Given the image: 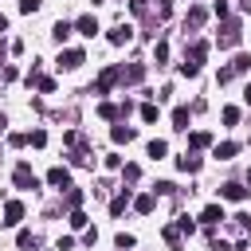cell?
I'll list each match as a JSON object with an SVG mask.
<instances>
[{
    "label": "cell",
    "instance_id": "9a60e30c",
    "mask_svg": "<svg viewBox=\"0 0 251 251\" xmlns=\"http://www.w3.org/2000/svg\"><path fill=\"white\" fill-rule=\"evenodd\" d=\"M204 20H208V12H204V8H188V16H184V27H204Z\"/></svg>",
    "mask_w": 251,
    "mask_h": 251
},
{
    "label": "cell",
    "instance_id": "52a82bcc",
    "mask_svg": "<svg viewBox=\"0 0 251 251\" xmlns=\"http://www.w3.org/2000/svg\"><path fill=\"white\" fill-rule=\"evenodd\" d=\"M224 220H227V216H224L220 204H208V208L200 212V224H204V227H216V224H224Z\"/></svg>",
    "mask_w": 251,
    "mask_h": 251
},
{
    "label": "cell",
    "instance_id": "484cf974",
    "mask_svg": "<svg viewBox=\"0 0 251 251\" xmlns=\"http://www.w3.org/2000/svg\"><path fill=\"white\" fill-rule=\"evenodd\" d=\"M239 122V106H224V126H235Z\"/></svg>",
    "mask_w": 251,
    "mask_h": 251
},
{
    "label": "cell",
    "instance_id": "836d02e7",
    "mask_svg": "<svg viewBox=\"0 0 251 251\" xmlns=\"http://www.w3.org/2000/svg\"><path fill=\"white\" fill-rule=\"evenodd\" d=\"M86 224H90V220H86V216L75 208V212H71V227H86Z\"/></svg>",
    "mask_w": 251,
    "mask_h": 251
},
{
    "label": "cell",
    "instance_id": "d4e9b609",
    "mask_svg": "<svg viewBox=\"0 0 251 251\" xmlns=\"http://www.w3.org/2000/svg\"><path fill=\"white\" fill-rule=\"evenodd\" d=\"M165 243H169V247H180V227H176V224L165 227Z\"/></svg>",
    "mask_w": 251,
    "mask_h": 251
},
{
    "label": "cell",
    "instance_id": "9c48e42d",
    "mask_svg": "<svg viewBox=\"0 0 251 251\" xmlns=\"http://www.w3.org/2000/svg\"><path fill=\"white\" fill-rule=\"evenodd\" d=\"M118 78H122V82H129V86H137V82L145 78V67H141V63H133V67H126V71H118Z\"/></svg>",
    "mask_w": 251,
    "mask_h": 251
},
{
    "label": "cell",
    "instance_id": "e575fe53",
    "mask_svg": "<svg viewBox=\"0 0 251 251\" xmlns=\"http://www.w3.org/2000/svg\"><path fill=\"white\" fill-rule=\"evenodd\" d=\"M129 12H133V16H145L149 4H145V0H129Z\"/></svg>",
    "mask_w": 251,
    "mask_h": 251
},
{
    "label": "cell",
    "instance_id": "83f0119b",
    "mask_svg": "<svg viewBox=\"0 0 251 251\" xmlns=\"http://www.w3.org/2000/svg\"><path fill=\"white\" fill-rule=\"evenodd\" d=\"M114 243H118V247H122V251H126V247H133V243H137V239H133V235H129V231H118V235H114Z\"/></svg>",
    "mask_w": 251,
    "mask_h": 251
},
{
    "label": "cell",
    "instance_id": "d6a6232c",
    "mask_svg": "<svg viewBox=\"0 0 251 251\" xmlns=\"http://www.w3.org/2000/svg\"><path fill=\"white\" fill-rule=\"evenodd\" d=\"M153 59L165 63V59H169V43H157V47H153Z\"/></svg>",
    "mask_w": 251,
    "mask_h": 251
},
{
    "label": "cell",
    "instance_id": "cb8c5ba5",
    "mask_svg": "<svg viewBox=\"0 0 251 251\" xmlns=\"http://www.w3.org/2000/svg\"><path fill=\"white\" fill-rule=\"evenodd\" d=\"M82 196H86V192H82V188H71V192H67V208H71V212H75V208H78V204H82Z\"/></svg>",
    "mask_w": 251,
    "mask_h": 251
},
{
    "label": "cell",
    "instance_id": "7a4b0ae2",
    "mask_svg": "<svg viewBox=\"0 0 251 251\" xmlns=\"http://www.w3.org/2000/svg\"><path fill=\"white\" fill-rule=\"evenodd\" d=\"M239 35H243V24H239V20H227V24L220 27V47H235Z\"/></svg>",
    "mask_w": 251,
    "mask_h": 251
},
{
    "label": "cell",
    "instance_id": "74e56055",
    "mask_svg": "<svg viewBox=\"0 0 251 251\" xmlns=\"http://www.w3.org/2000/svg\"><path fill=\"white\" fill-rule=\"evenodd\" d=\"M231 78H235V75H231V67H220V75H216V82L224 86V82H231Z\"/></svg>",
    "mask_w": 251,
    "mask_h": 251
},
{
    "label": "cell",
    "instance_id": "ba28073f",
    "mask_svg": "<svg viewBox=\"0 0 251 251\" xmlns=\"http://www.w3.org/2000/svg\"><path fill=\"white\" fill-rule=\"evenodd\" d=\"M126 114H129V102H126V106H114V102H102V106H98V118H106V122L126 118Z\"/></svg>",
    "mask_w": 251,
    "mask_h": 251
},
{
    "label": "cell",
    "instance_id": "4dcf8cb0",
    "mask_svg": "<svg viewBox=\"0 0 251 251\" xmlns=\"http://www.w3.org/2000/svg\"><path fill=\"white\" fill-rule=\"evenodd\" d=\"M16 243H20V247H35V243H39V239H35V235H31V231H20V235H16Z\"/></svg>",
    "mask_w": 251,
    "mask_h": 251
},
{
    "label": "cell",
    "instance_id": "60d3db41",
    "mask_svg": "<svg viewBox=\"0 0 251 251\" xmlns=\"http://www.w3.org/2000/svg\"><path fill=\"white\" fill-rule=\"evenodd\" d=\"M4 27H8V16H0V31H4Z\"/></svg>",
    "mask_w": 251,
    "mask_h": 251
},
{
    "label": "cell",
    "instance_id": "f35d334b",
    "mask_svg": "<svg viewBox=\"0 0 251 251\" xmlns=\"http://www.w3.org/2000/svg\"><path fill=\"white\" fill-rule=\"evenodd\" d=\"M122 176H126V180H137V176H141V169H137V165H126V173H122Z\"/></svg>",
    "mask_w": 251,
    "mask_h": 251
},
{
    "label": "cell",
    "instance_id": "f1b7e54d",
    "mask_svg": "<svg viewBox=\"0 0 251 251\" xmlns=\"http://www.w3.org/2000/svg\"><path fill=\"white\" fill-rule=\"evenodd\" d=\"M141 122H157V106H153V102L141 106Z\"/></svg>",
    "mask_w": 251,
    "mask_h": 251
},
{
    "label": "cell",
    "instance_id": "7c38bea8",
    "mask_svg": "<svg viewBox=\"0 0 251 251\" xmlns=\"http://www.w3.org/2000/svg\"><path fill=\"white\" fill-rule=\"evenodd\" d=\"M220 196H224V200H247V188L235 184V180H227V184L220 188Z\"/></svg>",
    "mask_w": 251,
    "mask_h": 251
},
{
    "label": "cell",
    "instance_id": "44dd1931",
    "mask_svg": "<svg viewBox=\"0 0 251 251\" xmlns=\"http://www.w3.org/2000/svg\"><path fill=\"white\" fill-rule=\"evenodd\" d=\"M251 71V55H235L231 59V75H247Z\"/></svg>",
    "mask_w": 251,
    "mask_h": 251
},
{
    "label": "cell",
    "instance_id": "e0dca14e",
    "mask_svg": "<svg viewBox=\"0 0 251 251\" xmlns=\"http://www.w3.org/2000/svg\"><path fill=\"white\" fill-rule=\"evenodd\" d=\"M212 153H216V157H220V161H231V157H235V153H239V145H235V141H220V145H216V149H212Z\"/></svg>",
    "mask_w": 251,
    "mask_h": 251
},
{
    "label": "cell",
    "instance_id": "30bf717a",
    "mask_svg": "<svg viewBox=\"0 0 251 251\" xmlns=\"http://www.w3.org/2000/svg\"><path fill=\"white\" fill-rule=\"evenodd\" d=\"M47 184H55V188H71V173H67L63 165H55V169L47 173Z\"/></svg>",
    "mask_w": 251,
    "mask_h": 251
},
{
    "label": "cell",
    "instance_id": "8fae6325",
    "mask_svg": "<svg viewBox=\"0 0 251 251\" xmlns=\"http://www.w3.org/2000/svg\"><path fill=\"white\" fill-rule=\"evenodd\" d=\"M75 31H78V35H98V20H94V16H78V20H75Z\"/></svg>",
    "mask_w": 251,
    "mask_h": 251
},
{
    "label": "cell",
    "instance_id": "3957f363",
    "mask_svg": "<svg viewBox=\"0 0 251 251\" xmlns=\"http://www.w3.org/2000/svg\"><path fill=\"white\" fill-rule=\"evenodd\" d=\"M114 82H118V67H106V71L98 75V82H94V94H110Z\"/></svg>",
    "mask_w": 251,
    "mask_h": 251
},
{
    "label": "cell",
    "instance_id": "7402d4cb",
    "mask_svg": "<svg viewBox=\"0 0 251 251\" xmlns=\"http://www.w3.org/2000/svg\"><path fill=\"white\" fill-rule=\"evenodd\" d=\"M165 153H169V145H165L161 137H153V141H149V157H153V161H161Z\"/></svg>",
    "mask_w": 251,
    "mask_h": 251
},
{
    "label": "cell",
    "instance_id": "ffe728a7",
    "mask_svg": "<svg viewBox=\"0 0 251 251\" xmlns=\"http://www.w3.org/2000/svg\"><path fill=\"white\" fill-rule=\"evenodd\" d=\"M188 118H192L188 106H176V110H173V126H176V129H188Z\"/></svg>",
    "mask_w": 251,
    "mask_h": 251
},
{
    "label": "cell",
    "instance_id": "f546056e",
    "mask_svg": "<svg viewBox=\"0 0 251 251\" xmlns=\"http://www.w3.org/2000/svg\"><path fill=\"white\" fill-rule=\"evenodd\" d=\"M176 227H180V235H192V231H196V224H192L188 216H180V220H176Z\"/></svg>",
    "mask_w": 251,
    "mask_h": 251
},
{
    "label": "cell",
    "instance_id": "4fadbf2b",
    "mask_svg": "<svg viewBox=\"0 0 251 251\" xmlns=\"http://www.w3.org/2000/svg\"><path fill=\"white\" fill-rule=\"evenodd\" d=\"M208 145H212V133H208V129H196V133L188 137V149H192V153H196V149H208Z\"/></svg>",
    "mask_w": 251,
    "mask_h": 251
},
{
    "label": "cell",
    "instance_id": "603a6c76",
    "mask_svg": "<svg viewBox=\"0 0 251 251\" xmlns=\"http://www.w3.org/2000/svg\"><path fill=\"white\" fill-rule=\"evenodd\" d=\"M126 204H129V192L114 196V200H110V212H114V216H122V212H126Z\"/></svg>",
    "mask_w": 251,
    "mask_h": 251
},
{
    "label": "cell",
    "instance_id": "d590c367",
    "mask_svg": "<svg viewBox=\"0 0 251 251\" xmlns=\"http://www.w3.org/2000/svg\"><path fill=\"white\" fill-rule=\"evenodd\" d=\"M20 12H24V16H31V12H39V0H20Z\"/></svg>",
    "mask_w": 251,
    "mask_h": 251
},
{
    "label": "cell",
    "instance_id": "4316f807",
    "mask_svg": "<svg viewBox=\"0 0 251 251\" xmlns=\"http://www.w3.org/2000/svg\"><path fill=\"white\" fill-rule=\"evenodd\" d=\"M27 141H31L35 149H43V145H47V133H43V129H31V133H27Z\"/></svg>",
    "mask_w": 251,
    "mask_h": 251
},
{
    "label": "cell",
    "instance_id": "b9f144b4",
    "mask_svg": "<svg viewBox=\"0 0 251 251\" xmlns=\"http://www.w3.org/2000/svg\"><path fill=\"white\" fill-rule=\"evenodd\" d=\"M243 102H251V86H247V90H243Z\"/></svg>",
    "mask_w": 251,
    "mask_h": 251
},
{
    "label": "cell",
    "instance_id": "5b68a950",
    "mask_svg": "<svg viewBox=\"0 0 251 251\" xmlns=\"http://www.w3.org/2000/svg\"><path fill=\"white\" fill-rule=\"evenodd\" d=\"M86 63V55L78 51V47H67L63 55H59V67H67V71H75V67H82Z\"/></svg>",
    "mask_w": 251,
    "mask_h": 251
},
{
    "label": "cell",
    "instance_id": "6da1fadb",
    "mask_svg": "<svg viewBox=\"0 0 251 251\" xmlns=\"http://www.w3.org/2000/svg\"><path fill=\"white\" fill-rule=\"evenodd\" d=\"M204 59H208V39H196L192 47H188V55H184V63H180V75H200V67H204Z\"/></svg>",
    "mask_w": 251,
    "mask_h": 251
},
{
    "label": "cell",
    "instance_id": "5bb4252c",
    "mask_svg": "<svg viewBox=\"0 0 251 251\" xmlns=\"http://www.w3.org/2000/svg\"><path fill=\"white\" fill-rule=\"evenodd\" d=\"M176 169H180V173H196V169H200V157L188 149L184 157H176Z\"/></svg>",
    "mask_w": 251,
    "mask_h": 251
},
{
    "label": "cell",
    "instance_id": "8992f818",
    "mask_svg": "<svg viewBox=\"0 0 251 251\" xmlns=\"http://www.w3.org/2000/svg\"><path fill=\"white\" fill-rule=\"evenodd\" d=\"M16 188H35L39 180H35V173H31V165H16Z\"/></svg>",
    "mask_w": 251,
    "mask_h": 251
},
{
    "label": "cell",
    "instance_id": "277c9868",
    "mask_svg": "<svg viewBox=\"0 0 251 251\" xmlns=\"http://www.w3.org/2000/svg\"><path fill=\"white\" fill-rule=\"evenodd\" d=\"M20 220H24V204H20V200H8V204H4V220H0V224H4V227H16Z\"/></svg>",
    "mask_w": 251,
    "mask_h": 251
},
{
    "label": "cell",
    "instance_id": "7bdbcfd3",
    "mask_svg": "<svg viewBox=\"0 0 251 251\" xmlns=\"http://www.w3.org/2000/svg\"><path fill=\"white\" fill-rule=\"evenodd\" d=\"M247 192H251V173H247Z\"/></svg>",
    "mask_w": 251,
    "mask_h": 251
},
{
    "label": "cell",
    "instance_id": "1f68e13d",
    "mask_svg": "<svg viewBox=\"0 0 251 251\" xmlns=\"http://www.w3.org/2000/svg\"><path fill=\"white\" fill-rule=\"evenodd\" d=\"M51 35H55V39H59V43H63V39H67V35H71V24H55V31H51Z\"/></svg>",
    "mask_w": 251,
    "mask_h": 251
},
{
    "label": "cell",
    "instance_id": "2e32d148",
    "mask_svg": "<svg viewBox=\"0 0 251 251\" xmlns=\"http://www.w3.org/2000/svg\"><path fill=\"white\" fill-rule=\"evenodd\" d=\"M110 137H114V145H126V141H133V126H114Z\"/></svg>",
    "mask_w": 251,
    "mask_h": 251
},
{
    "label": "cell",
    "instance_id": "ac0fdd59",
    "mask_svg": "<svg viewBox=\"0 0 251 251\" xmlns=\"http://www.w3.org/2000/svg\"><path fill=\"white\" fill-rule=\"evenodd\" d=\"M133 208H137L141 216H149V212L157 208V196H153V192H145V196H137V200H133Z\"/></svg>",
    "mask_w": 251,
    "mask_h": 251
},
{
    "label": "cell",
    "instance_id": "8d00e7d4",
    "mask_svg": "<svg viewBox=\"0 0 251 251\" xmlns=\"http://www.w3.org/2000/svg\"><path fill=\"white\" fill-rule=\"evenodd\" d=\"M212 12H216L220 20H227V0H216V4H212Z\"/></svg>",
    "mask_w": 251,
    "mask_h": 251
},
{
    "label": "cell",
    "instance_id": "ab89813d",
    "mask_svg": "<svg viewBox=\"0 0 251 251\" xmlns=\"http://www.w3.org/2000/svg\"><path fill=\"white\" fill-rule=\"evenodd\" d=\"M212 251H231V247L227 243H212Z\"/></svg>",
    "mask_w": 251,
    "mask_h": 251
},
{
    "label": "cell",
    "instance_id": "d6986e66",
    "mask_svg": "<svg viewBox=\"0 0 251 251\" xmlns=\"http://www.w3.org/2000/svg\"><path fill=\"white\" fill-rule=\"evenodd\" d=\"M129 35H133V27H129V24H122V27H114V31H110V43H118V47H122V43H129Z\"/></svg>",
    "mask_w": 251,
    "mask_h": 251
}]
</instances>
